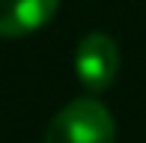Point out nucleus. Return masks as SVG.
Returning a JSON list of instances; mask_svg holds the SVG:
<instances>
[{
	"mask_svg": "<svg viewBox=\"0 0 146 143\" xmlns=\"http://www.w3.org/2000/svg\"><path fill=\"white\" fill-rule=\"evenodd\" d=\"M42 143H116V122L96 95H81L57 110Z\"/></svg>",
	"mask_w": 146,
	"mask_h": 143,
	"instance_id": "obj_1",
	"label": "nucleus"
},
{
	"mask_svg": "<svg viewBox=\"0 0 146 143\" xmlns=\"http://www.w3.org/2000/svg\"><path fill=\"white\" fill-rule=\"evenodd\" d=\"M60 0H0V39H18L42 30L57 15Z\"/></svg>",
	"mask_w": 146,
	"mask_h": 143,
	"instance_id": "obj_3",
	"label": "nucleus"
},
{
	"mask_svg": "<svg viewBox=\"0 0 146 143\" xmlns=\"http://www.w3.org/2000/svg\"><path fill=\"white\" fill-rule=\"evenodd\" d=\"M119 45L108 33H87L75 51V72L87 93H104L119 75Z\"/></svg>",
	"mask_w": 146,
	"mask_h": 143,
	"instance_id": "obj_2",
	"label": "nucleus"
}]
</instances>
